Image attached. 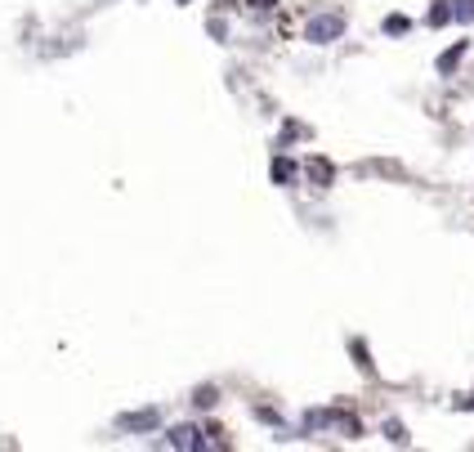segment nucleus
Wrapping results in <instances>:
<instances>
[{
  "mask_svg": "<svg viewBox=\"0 0 474 452\" xmlns=\"http://www.w3.org/2000/svg\"><path fill=\"white\" fill-rule=\"evenodd\" d=\"M170 444H175V448H192V444H197V430H192V425H179V430L170 434Z\"/></svg>",
  "mask_w": 474,
  "mask_h": 452,
  "instance_id": "obj_2",
  "label": "nucleus"
},
{
  "mask_svg": "<svg viewBox=\"0 0 474 452\" xmlns=\"http://www.w3.org/2000/svg\"><path fill=\"white\" fill-rule=\"evenodd\" d=\"M390 439H394V444H407V434H403V425H398V421H390Z\"/></svg>",
  "mask_w": 474,
  "mask_h": 452,
  "instance_id": "obj_7",
  "label": "nucleus"
},
{
  "mask_svg": "<svg viewBox=\"0 0 474 452\" xmlns=\"http://www.w3.org/2000/svg\"><path fill=\"white\" fill-rule=\"evenodd\" d=\"M447 18H452V9H443V5L430 9V22H434V27H439V22H447Z\"/></svg>",
  "mask_w": 474,
  "mask_h": 452,
  "instance_id": "obj_5",
  "label": "nucleus"
},
{
  "mask_svg": "<svg viewBox=\"0 0 474 452\" xmlns=\"http://www.w3.org/2000/svg\"><path fill=\"white\" fill-rule=\"evenodd\" d=\"M340 32H345V18H313V22H309V41H318V45L336 41Z\"/></svg>",
  "mask_w": 474,
  "mask_h": 452,
  "instance_id": "obj_1",
  "label": "nucleus"
},
{
  "mask_svg": "<svg viewBox=\"0 0 474 452\" xmlns=\"http://www.w3.org/2000/svg\"><path fill=\"white\" fill-rule=\"evenodd\" d=\"M309 175H313V179H322V184H327V179H331V166H327V162H309Z\"/></svg>",
  "mask_w": 474,
  "mask_h": 452,
  "instance_id": "obj_4",
  "label": "nucleus"
},
{
  "mask_svg": "<svg viewBox=\"0 0 474 452\" xmlns=\"http://www.w3.org/2000/svg\"><path fill=\"white\" fill-rule=\"evenodd\" d=\"M456 18H474V0H461V5H456Z\"/></svg>",
  "mask_w": 474,
  "mask_h": 452,
  "instance_id": "obj_6",
  "label": "nucleus"
},
{
  "mask_svg": "<svg viewBox=\"0 0 474 452\" xmlns=\"http://www.w3.org/2000/svg\"><path fill=\"white\" fill-rule=\"evenodd\" d=\"M126 425H130V430H148V425H157V417H152V412H143V417H126Z\"/></svg>",
  "mask_w": 474,
  "mask_h": 452,
  "instance_id": "obj_3",
  "label": "nucleus"
}]
</instances>
